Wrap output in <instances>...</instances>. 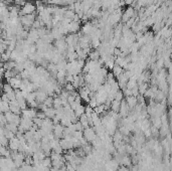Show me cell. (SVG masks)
I'll return each instance as SVG.
<instances>
[{"label": "cell", "instance_id": "obj_1", "mask_svg": "<svg viewBox=\"0 0 172 171\" xmlns=\"http://www.w3.org/2000/svg\"><path fill=\"white\" fill-rule=\"evenodd\" d=\"M36 12V5L32 4V2H26L23 6L21 7V11L19 16H23V15L33 14Z\"/></svg>", "mask_w": 172, "mask_h": 171}, {"label": "cell", "instance_id": "obj_2", "mask_svg": "<svg viewBox=\"0 0 172 171\" xmlns=\"http://www.w3.org/2000/svg\"><path fill=\"white\" fill-rule=\"evenodd\" d=\"M97 136H98L97 133H96V131L94 130L93 127L86 128L84 130V137L87 139V141L88 142H92Z\"/></svg>", "mask_w": 172, "mask_h": 171}, {"label": "cell", "instance_id": "obj_3", "mask_svg": "<svg viewBox=\"0 0 172 171\" xmlns=\"http://www.w3.org/2000/svg\"><path fill=\"white\" fill-rule=\"evenodd\" d=\"M21 116L26 117V118H28V119L33 120L34 118H36V116H37V109H34V108H27L26 110H23V111H22Z\"/></svg>", "mask_w": 172, "mask_h": 171}, {"label": "cell", "instance_id": "obj_4", "mask_svg": "<svg viewBox=\"0 0 172 171\" xmlns=\"http://www.w3.org/2000/svg\"><path fill=\"white\" fill-rule=\"evenodd\" d=\"M129 111H130V107L127 104L126 100H123L121 102V108H120L119 114L122 118H126L129 115Z\"/></svg>", "mask_w": 172, "mask_h": 171}, {"label": "cell", "instance_id": "obj_5", "mask_svg": "<svg viewBox=\"0 0 172 171\" xmlns=\"http://www.w3.org/2000/svg\"><path fill=\"white\" fill-rule=\"evenodd\" d=\"M64 127L62 125V124H57V125L55 126L53 128V134L55 135V138L57 139H62L64 138Z\"/></svg>", "mask_w": 172, "mask_h": 171}, {"label": "cell", "instance_id": "obj_6", "mask_svg": "<svg viewBox=\"0 0 172 171\" xmlns=\"http://www.w3.org/2000/svg\"><path fill=\"white\" fill-rule=\"evenodd\" d=\"M20 141H19V139L17 138L16 136L14 137L13 139L9 140V144H8V148L11 150V151H18L19 147H20Z\"/></svg>", "mask_w": 172, "mask_h": 171}, {"label": "cell", "instance_id": "obj_7", "mask_svg": "<svg viewBox=\"0 0 172 171\" xmlns=\"http://www.w3.org/2000/svg\"><path fill=\"white\" fill-rule=\"evenodd\" d=\"M9 105H10V111L12 113H14V114H17V115H21L22 114V110L20 108V106H19L18 102L15 100V101H10L9 102Z\"/></svg>", "mask_w": 172, "mask_h": 171}, {"label": "cell", "instance_id": "obj_8", "mask_svg": "<svg viewBox=\"0 0 172 171\" xmlns=\"http://www.w3.org/2000/svg\"><path fill=\"white\" fill-rule=\"evenodd\" d=\"M132 17H134V9L132 7H129V8H127L126 11H125L124 13H123L121 20L126 23L129 19L132 18Z\"/></svg>", "mask_w": 172, "mask_h": 171}, {"label": "cell", "instance_id": "obj_9", "mask_svg": "<svg viewBox=\"0 0 172 171\" xmlns=\"http://www.w3.org/2000/svg\"><path fill=\"white\" fill-rule=\"evenodd\" d=\"M80 29H81V24L78 21H71L70 24H69V31L70 33H78L80 32Z\"/></svg>", "mask_w": 172, "mask_h": 171}, {"label": "cell", "instance_id": "obj_10", "mask_svg": "<svg viewBox=\"0 0 172 171\" xmlns=\"http://www.w3.org/2000/svg\"><path fill=\"white\" fill-rule=\"evenodd\" d=\"M126 102H127V104H128L129 107H130V109H133L136 105H137V98H136L135 96L127 97Z\"/></svg>", "mask_w": 172, "mask_h": 171}, {"label": "cell", "instance_id": "obj_11", "mask_svg": "<svg viewBox=\"0 0 172 171\" xmlns=\"http://www.w3.org/2000/svg\"><path fill=\"white\" fill-rule=\"evenodd\" d=\"M44 114H45L46 118H50V119H53V118L55 117V115H57V113H55V109L53 107L51 108H48L45 111H44Z\"/></svg>", "mask_w": 172, "mask_h": 171}, {"label": "cell", "instance_id": "obj_12", "mask_svg": "<svg viewBox=\"0 0 172 171\" xmlns=\"http://www.w3.org/2000/svg\"><path fill=\"white\" fill-rule=\"evenodd\" d=\"M0 109H1V112L2 113H7L10 111V105L8 102H4L1 100V103H0Z\"/></svg>", "mask_w": 172, "mask_h": 171}, {"label": "cell", "instance_id": "obj_13", "mask_svg": "<svg viewBox=\"0 0 172 171\" xmlns=\"http://www.w3.org/2000/svg\"><path fill=\"white\" fill-rule=\"evenodd\" d=\"M120 108H121V102L117 101V100H114L111 104V110L114 111V112H117L119 113Z\"/></svg>", "mask_w": 172, "mask_h": 171}, {"label": "cell", "instance_id": "obj_14", "mask_svg": "<svg viewBox=\"0 0 172 171\" xmlns=\"http://www.w3.org/2000/svg\"><path fill=\"white\" fill-rule=\"evenodd\" d=\"M112 73L114 74L116 77H118L120 75H122L123 73H124V70H123L122 66H118V64H115V66L113 68V70H112Z\"/></svg>", "mask_w": 172, "mask_h": 171}, {"label": "cell", "instance_id": "obj_15", "mask_svg": "<svg viewBox=\"0 0 172 171\" xmlns=\"http://www.w3.org/2000/svg\"><path fill=\"white\" fill-rule=\"evenodd\" d=\"M79 121L82 123V125L84 126V128H85V129H86V128H89V127H91L90 124H89V121H88V118H87L86 113H85L84 115H82V116L80 117Z\"/></svg>", "mask_w": 172, "mask_h": 171}, {"label": "cell", "instance_id": "obj_16", "mask_svg": "<svg viewBox=\"0 0 172 171\" xmlns=\"http://www.w3.org/2000/svg\"><path fill=\"white\" fill-rule=\"evenodd\" d=\"M6 129H8V130H10L11 132L15 133L16 134L17 132H18V125H16V124H13V123H7L5 126Z\"/></svg>", "mask_w": 172, "mask_h": 171}, {"label": "cell", "instance_id": "obj_17", "mask_svg": "<svg viewBox=\"0 0 172 171\" xmlns=\"http://www.w3.org/2000/svg\"><path fill=\"white\" fill-rule=\"evenodd\" d=\"M62 107H64V106H62V99L59 96L55 97V100H53V108H55V109H59Z\"/></svg>", "mask_w": 172, "mask_h": 171}, {"label": "cell", "instance_id": "obj_18", "mask_svg": "<svg viewBox=\"0 0 172 171\" xmlns=\"http://www.w3.org/2000/svg\"><path fill=\"white\" fill-rule=\"evenodd\" d=\"M123 139H124V135L120 131H117L113 136V142H121Z\"/></svg>", "mask_w": 172, "mask_h": 171}, {"label": "cell", "instance_id": "obj_19", "mask_svg": "<svg viewBox=\"0 0 172 171\" xmlns=\"http://www.w3.org/2000/svg\"><path fill=\"white\" fill-rule=\"evenodd\" d=\"M75 113H76V115H77V117L80 118V117L82 116V115H84L85 113H86V108H85L83 105H80L79 107H78L75 110Z\"/></svg>", "mask_w": 172, "mask_h": 171}, {"label": "cell", "instance_id": "obj_20", "mask_svg": "<svg viewBox=\"0 0 172 171\" xmlns=\"http://www.w3.org/2000/svg\"><path fill=\"white\" fill-rule=\"evenodd\" d=\"M75 86L73 85L71 83H66V85H64V90L66 91H68L69 93H71V92H73L75 91Z\"/></svg>", "mask_w": 172, "mask_h": 171}, {"label": "cell", "instance_id": "obj_21", "mask_svg": "<svg viewBox=\"0 0 172 171\" xmlns=\"http://www.w3.org/2000/svg\"><path fill=\"white\" fill-rule=\"evenodd\" d=\"M123 99H124V93H123L122 90H120L119 92L117 93V95H116L115 100H117V101H119V102H122Z\"/></svg>", "mask_w": 172, "mask_h": 171}, {"label": "cell", "instance_id": "obj_22", "mask_svg": "<svg viewBox=\"0 0 172 171\" xmlns=\"http://www.w3.org/2000/svg\"><path fill=\"white\" fill-rule=\"evenodd\" d=\"M75 126H76V130L77 131H84L85 130L84 126L82 125V123L80 121H78L77 123H75Z\"/></svg>", "mask_w": 172, "mask_h": 171}, {"label": "cell", "instance_id": "obj_23", "mask_svg": "<svg viewBox=\"0 0 172 171\" xmlns=\"http://www.w3.org/2000/svg\"><path fill=\"white\" fill-rule=\"evenodd\" d=\"M132 93H133V96H136V95H138V89H137V87H136V88H134L133 90H132Z\"/></svg>", "mask_w": 172, "mask_h": 171}, {"label": "cell", "instance_id": "obj_24", "mask_svg": "<svg viewBox=\"0 0 172 171\" xmlns=\"http://www.w3.org/2000/svg\"><path fill=\"white\" fill-rule=\"evenodd\" d=\"M124 1H125V3H126V5H131L134 2V0H124Z\"/></svg>", "mask_w": 172, "mask_h": 171}, {"label": "cell", "instance_id": "obj_25", "mask_svg": "<svg viewBox=\"0 0 172 171\" xmlns=\"http://www.w3.org/2000/svg\"><path fill=\"white\" fill-rule=\"evenodd\" d=\"M118 171H129V169L126 167V166H122L121 168H119V169H118Z\"/></svg>", "mask_w": 172, "mask_h": 171}, {"label": "cell", "instance_id": "obj_26", "mask_svg": "<svg viewBox=\"0 0 172 171\" xmlns=\"http://www.w3.org/2000/svg\"><path fill=\"white\" fill-rule=\"evenodd\" d=\"M61 169H59V168H55V167H51L50 168V171H59Z\"/></svg>", "mask_w": 172, "mask_h": 171}]
</instances>
